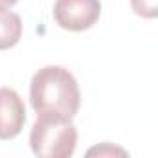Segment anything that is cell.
Here are the masks:
<instances>
[{
    "instance_id": "obj_4",
    "label": "cell",
    "mask_w": 158,
    "mask_h": 158,
    "mask_svg": "<svg viewBox=\"0 0 158 158\" xmlns=\"http://www.w3.org/2000/svg\"><path fill=\"white\" fill-rule=\"evenodd\" d=\"M26 123V108L11 88H0V139L17 138Z\"/></svg>"
},
{
    "instance_id": "obj_7",
    "label": "cell",
    "mask_w": 158,
    "mask_h": 158,
    "mask_svg": "<svg viewBox=\"0 0 158 158\" xmlns=\"http://www.w3.org/2000/svg\"><path fill=\"white\" fill-rule=\"evenodd\" d=\"M93 154H99V156H104V154H121V156H125L127 154V151H123V149H119V147H114L112 143H102V145H99V147H93V149H89L88 151V156H93Z\"/></svg>"
},
{
    "instance_id": "obj_3",
    "label": "cell",
    "mask_w": 158,
    "mask_h": 158,
    "mask_svg": "<svg viewBox=\"0 0 158 158\" xmlns=\"http://www.w3.org/2000/svg\"><path fill=\"white\" fill-rule=\"evenodd\" d=\"M102 11L101 0H56L54 21L69 32H84L97 24Z\"/></svg>"
},
{
    "instance_id": "obj_6",
    "label": "cell",
    "mask_w": 158,
    "mask_h": 158,
    "mask_svg": "<svg viewBox=\"0 0 158 158\" xmlns=\"http://www.w3.org/2000/svg\"><path fill=\"white\" fill-rule=\"evenodd\" d=\"M136 15L145 19H154L158 15V0H130Z\"/></svg>"
},
{
    "instance_id": "obj_8",
    "label": "cell",
    "mask_w": 158,
    "mask_h": 158,
    "mask_svg": "<svg viewBox=\"0 0 158 158\" xmlns=\"http://www.w3.org/2000/svg\"><path fill=\"white\" fill-rule=\"evenodd\" d=\"M17 2H19V0H0V10H10V8H13Z\"/></svg>"
},
{
    "instance_id": "obj_2",
    "label": "cell",
    "mask_w": 158,
    "mask_h": 158,
    "mask_svg": "<svg viewBox=\"0 0 158 158\" xmlns=\"http://www.w3.org/2000/svg\"><path fill=\"white\" fill-rule=\"evenodd\" d=\"M76 141L78 132L73 119L37 115L30 130L32 152L41 158H69L76 149Z\"/></svg>"
},
{
    "instance_id": "obj_1",
    "label": "cell",
    "mask_w": 158,
    "mask_h": 158,
    "mask_svg": "<svg viewBox=\"0 0 158 158\" xmlns=\"http://www.w3.org/2000/svg\"><path fill=\"white\" fill-rule=\"evenodd\" d=\"M30 104L37 115L73 119L80 108V88L73 73L60 65L39 69L30 82Z\"/></svg>"
},
{
    "instance_id": "obj_5",
    "label": "cell",
    "mask_w": 158,
    "mask_h": 158,
    "mask_svg": "<svg viewBox=\"0 0 158 158\" xmlns=\"http://www.w3.org/2000/svg\"><path fill=\"white\" fill-rule=\"evenodd\" d=\"M23 37V21L15 11L0 10V50L13 48Z\"/></svg>"
}]
</instances>
